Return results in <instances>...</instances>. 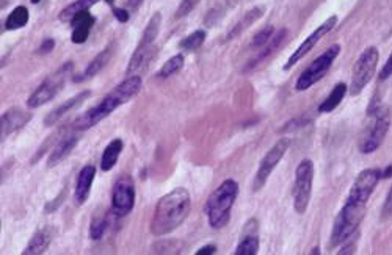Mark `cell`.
Wrapping results in <instances>:
<instances>
[{
    "instance_id": "cell-1",
    "label": "cell",
    "mask_w": 392,
    "mask_h": 255,
    "mask_svg": "<svg viewBox=\"0 0 392 255\" xmlns=\"http://www.w3.org/2000/svg\"><path fill=\"white\" fill-rule=\"evenodd\" d=\"M190 210H192L190 193L182 186L174 188L173 191L158 199L154 215L151 218V234L163 236L174 232L187 220Z\"/></svg>"
},
{
    "instance_id": "cell-2",
    "label": "cell",
    "mask_w": 392,
    "mask_h": 255,
    "mask_svg": "<svg viewBox=\"0 0 392 255\" xmlns=\"http://www.w3.org/2000/svg\"><path fill=\"white\" fill-rule=\"evenodd\" d=\"M143 80L140 76H131L127 77L126 80H122L118 87H116L112 93H108L99 104L95 105L93 108L85 112L76 119L74 129L79 132H85L91 129L101 123V121L110 116L116 108H120L121 105L127 104L129 100L133 99L142 89Z\"/></svg>"
},
{
    "instance_id": "cell-3",
    "label": "cell",
    "mask_w": 392,
    "mask_h": 255,
    "mask_svg": "<svg viewBox=\"0 0 392 255\" xmlns=\"http://www.w3.org/2000/svg\"><path fill=\"white\" fill-rule=\"evenodd\" d=\"M238 194V185L236 180L228 179L213 191L204 205L211 227L223 229L231 220V211Z\"/></svg>"
},
{
    "instance_id": "cell-4",
    "label": "cell",
    "mask_w": 392,
    "mask_h": 255,
    "mask_svg": "<svg viewBox=\"0 0 392 255\" xmlns=\"http://www.w3.org/2000/svg\"><path fill=\"white\" fill-rule=\"evenodd\" d=\"M366 207H367V204L347 199L344 207L341 209L339 215L336 216V220H334L333 232L328 241L329 249H334L339 245H344L345 240L353 236V234L358 230L361 221L364 220Z\"/></svg>"
},
{
    "instance_id": "cell-5",
    "label": "cell",
    "mask_w": 392,
    "mask_h": 255,
    "mask_svg": "<svg viewBox=\"0 0 392 255\" xmlns=\"http://www.w3.org/2000/svg\"><path fill=\"white\" fill-rule=\"evenodd\" d=\"M161 26H162V15L154 13V16L151 17L148 26L145 28L142 39H140L131 62L127 64L126 76H132L133 72H137L140 68H143L145 64L149 63V60L152 58V55H154V42L157 39L158 32H161Z\"/></svg>"
},
{
    "instance_id": "cell-6",
    "label": "cell",
    "mask_w": 392,
    "mask_h": 255,
    "mask_svg": "<svg viewBox=\"0 0 392 255\" xmlns=\"http://www.w3.org/2000/svg\"><path fill=\"white\" fill-rule=\"evenodd\" d=\"M372 114V124L369 127V130L366 132V135L361 139L359 150L361 154H372L375 152L379 144L383 143V139L388 133L391 127V113L389 108L386 105H378L373 108Z\"/></svg>"
},
{
    "instance_id": "cell-7",
    "label": "cell",
    "mask_w": 392,
    "mask_h": 255,
    "mask_svg": "<svg viewBox=\"0 0 392 255\" xmlns=\"http://www.w3.org/2000/svg\"><path fill=\"white\" fill-rule=\"evenodd\" d=\"M72 69V63L68 62L57 69L54 74L49 76L44 82H42L38 88H36L32 96L28 97L27 105L28 108H40L41 105H46L47 102H51L55 96H57L61 88L65 87L66 77Z\"/></svg>"
},
{
    "instance_id": "cell-8",
    "label": "cell",
    "mask_w": 392,
    "mask_h": 255,
    "mask_svg": "<svg viewBox=\"0 0 392 255\" xmlns=\"http://www.w3.org/2000/svg\"><path fill=\"white\" fill-rule=\"evenodd\" d=\"M312 182H314V163L311 160H303L297 166L295 182H293V209L297 213L303 215L308 210L311 194H312Z\"/></svg>"
},
{
    "instance_id": "cell-9",
    "label": "cell",
    "mask_w": 392,
    "mask_h": 255,
    "mask_svg": "<svg viewBox=\"0 0 392 255\" xmlns=\"http://www.w3.org/2000/svg\"><path fill=\"white\" fill-rule=\"evenodd\" d=\"M341 53V46L334 44L329 49H327L320 57H317L314 62H312L308 68H306L302 76L298 77V80L295 83L297 91H306L309 89L312 85L317 83L318 80H322L325 74L332 68V64L338 55Z\"/></svg>"
},
{
    "instance_id": "cell-10",
    "label": "cell",
    "mask_w": 392,
    "mask_h": 255,
    "mask_svg": "<svg viewBox=\"0 0 392 255\" xmlns=\"http://www.w3.org/2000/svg\"><path fill=\"white\" fill-rule=\"evenodd\" d=\"M378 57L379 55L377 47H367L366 51L361 53L357 64H354L353 68V77L350 85L352 96H359L367 85L370 83L372 77L375 76Z\"/></svg>"
},
{
    "instance_id": "cell-11",
    "label": "cell",
    "mask_w": 392,
    "mask_h": 255,
    "mask_svg": "<svg viewBox=\"0 0 392 255\" xmlns=\"http://www.w3.org/2000/svg\"><path fill=\"white\" fill-rule=\"evenodd\" d=\"M289 146H291L289 138H281L264 155V159H262L259 163V169H257V173L254 175V182H253L254 191H259L261 188L267 184V180L273 173V169L278 166V163L284 159L286 152L289 150Z\"/></svg>"
},
{
    "instance_id": "cell-12",
    "label": "cell",
    "mask_w": 392,
    "mask_h": 255,
    "mask_svg": "<svg viewBox=\"0 0 392 255\" xmlns=\"http://www.w3.org/2000/svg\"><path fill=\"white\" fill-rule=\"evenodd\" d=\"M136 207V184L131 175H121L115 182L112 191V211L121 218L131 213Z\"/></svg>"
},
{
    "instance_id": "cell-13",
    "label": "cell",
    "mask_w": 392,
    "mask_h": 255,
    "mask_svg": "<svg viewBox=\"0 0 392 255\" xmlns=\"http://www.w3.org/2000/svg\"><path fill=\"white\" fill-rule=\"evenodd\" d=\"M336 24H338V16H332L329 19L325 21L322 26H318L314 32H312L308 38H306L302 44L298 46L297 51H293L292 55L287 60V63L284 64V71H289L292 69V66H295L300 60H302L304 55H308V53L312 51L317 46V42L320 41L323 36H327L332 30L336 27Z\"/></svg>"
},
{
    "instance_id": "cell-14",
    "label": "cell",
    "mask_w": 392,
    "mask_h": 255,
    "mask_svg": "<svg viewBox=\"0 0 392 255\" xmlns=\"http://www.w3.org/2000/svg\"><path fill=\"white\" fill-rule=\"evenodd\" d=\"M379 179H382V175H379V171H377V169H364V171H361L358 174L357 180L353 182V185L350 188V194H348L347 199L367 204L372 196V193L375 191Z\"/></svg>"
},
{
    "instance_id": "cell-15",
    "label": "cell",
    "mask_w": 392,
    "mask_h": 255,
    "mask_svg": "<svg viewBox=\"0 0 392 255\" xmlns=\"http://www.w3.org/2000/svg\"><path fill=\"white\" fill-rule=\"evenodd\" d=\"M32 119V114L26 113L21 108H10V110L5 112L0 118V137L3 139H7L11 133H15L17 130H21L24 125L30 123Z\"/></svg>"
},
{
    "instance_id": "cell-16",
    "label": "cell",
    "mask_w": 392,
    "mask_h": 255,
    "mask_svg": "<svg viewBox=\"0 0 392 255\" xmlns=\"http://www.w3.org/2000/svg\"><path fill=\"white\" fill-rule=\"evenodd\" d=\"M95 22H96L95 16L91 15L90 11H82V13L76 15L71 19V26H72L71 41L74 42V44H83V42L88 39Z\"/></svg>"
},
{
    "instance_id": "cell-17",
    "label": "cell",
    "mask_w": 392,
    "mask_h": 255,
    "mask_svg": "<svg viewBox=\"0 0 392 255\" xmlns=\"http://www.w3.org/2000/svg\"><path fill=\"white\" fill-rule=\"evenodd\" d=\"M96 177V166L95 165H87L81 169V173L77 175L76 182V191H74V199L77 205H83L87 202L91 193V186Z\"/></svg>"
},
{
    "instance_id": "cell-18",
    "label": "cell",
    "mask_w": 392,
    "mask_h": 255,
    "mask_svg": "<svg viewBox=\"0 0 392 255\" xmlns=\"http://www.w3.org/2000/svg\"><path fill=\"white\" fill-rule=\"evenodd\" d=\"M259 252V236H257V221L251 220L245 226L242 240L238 243L234 254L236 255H256Z\"/></svg>"
},
{
    "instance_id": "cell-19",
    "label": "cell",
    "mask_w": 392,
    "mask_h": 255,
    "mask_svg": "<svg viewBox=\"0 0 392 255\" xmlns=\"http://www.w3.org/2000/svg\"><path fill=\"white\" fill-rule=\"evenodd\" d=\"M54 229L51 226L42 227L41 230H38L33 236L32 240L28 241V245L24 249L22 254L24 255H41L47 251V247L51 246V243L54 240Z\"/></svg>"
},
{
    "instance_id": "cell-20",
    "label": "cell",
    "mask_w": 392,
    "mask_h": 255,
    "mask_svg": "<svg viewBox=\"0 0 392 255\" xmlns=\"http://www.w3.org/2000/svg\"><path fill=\"white\" fill-rule=\"evenodd\" d=\"M286 36H287V30H286V28H281L277 35H273L272 39L268 41L264 47H262V51H261L259 53H257V55L247 64V68H245V71L254 69V68H257V66H259L261 63H264L266 60L270 58V57L273 55V53L277 52V49L281 47V44H283L284 39H286Z\"/></svg>"
},
{
    "instance_id": "cell-21",
    "label": "cell",
    "mask_w": 392,
    "mask_h": 255,
    "mask_svg": "<svg viewBox=\"0 0 392 255\" xmlns=\"http://www.w3.org/2000/svg\"><path fill=\"white\" fill-rule=\"evenodd\" d=\"M79 139L81 138L77 135H70L61 139V141L52 149L51 155H49L47 168H55L57 165H60V163L63 161L72 150H74V148L79 144Z\"/></svg>"
},
{
    "instance_id": "cell-22",
    "label": "cell",
    "mask_w": 392,
    "mask_h": 255,
    "mask_svg": "<svg viewBox=\"0 0 392 255\" xmlns=\"http://www.w3.org/2000/svg\"><path fill=\"white\" fill-rule=\"evenodd\" d=\"M90 96H91V91H82V93H79L77 96L71 97L70 100H66L65 104H61L58 108H55L54 112L47 114L46 119H44V125L52 127L55 123H58V121L63 118L66 113H70L72 108H76L77 105H81L83 100H87Z\"/></svg>"
},
{
    "instance_id": "cell-23",
    "label": "cell",
    "mask_w": 392,
    "mask_h": 255,
    "mask_svg": "<svg viewBox=\"0 0 392 255\" xmlns=\"http://www.w3.org/2000/svg\"><path fill=\"white\" fill-rule=\"evenodd\" d=\"M112 53H113V44H110V46L104 49L101 53H97V55L93 60H91L90 64L87 66V68H85V71L82 72L81 76L74 77V82L82 83L85 80H88V78H93L97 74V72H101L104 66L108 63V60H110V57H112Z\"/></svg>"
},
{
    "instance_id": "cell-24",
    "label": "cell",
    "mask_w": 392,
    "mask_h": 255,
    "mask_svg": "<svg viewBox=\"0 0 392 255\" xmlns=\"http://www.w3.org/2000/svg\"><path fill=\"white\" fill-rule=\"evenodd\" d=\"M122 149H124V143H122V139L120 138H115L107 144V148L104 149L101 157V169L104 173L112 171V169L116 166Z\"/></svg>"
},
{
    "instance_id": "cell-25",
    "label": "cell",
    "mask_w": 392,
    "mask_h": 255,
    "mask_svg": "<svg viewBox=\"0 0 392 255\" xmlns=\"http://www.w3.org/2000/svg\"><path fill=\"white\" fill-rule=\"evenodd\" d=\"M113 218H118L113 213V211H110V213H106V215H101V216H96L95 220L91 221V226H90V238L95 241L102 240V236L108 232L110 227H112Z\"/></svg>"
},
{
    "instance_id": "cell-26",
    "label": "cell",
    "mask_w": 392,
    "mask_h": 255,
    "mask_svg": "<svg viewBox=\"0 0 392 255\" xmlns=\"http://www.w3.org/2000/svg\"><path fill=\"white\" fill-rule=\"evenodd\" d=\"M347 85L345 83H338L333 88L329 96L325 99L320 105H318V113H332L341 105V102L344 100V97L347 94Z\"/></svg>"
},
{
    "instance_id": "cell-27",
    "label": "cell",
    "mask_w": 392,
    "mask_h": 255,
    "mask_svg": "<svg viewBox=\"0 0 392 255\" xmlns=\"http://www.w3.org/2000/svg\"><path fill=\"white\" fill-rule=\"evenodd\" d=\"M97 2H99V0H76V2H72L68 7L60 11L58 19L61 22H71V19L76 15L82 13V11H88Z\"/></svg>"
},
{
    "instance_id": "cell-28",
    "label": "cell",
    "mask_w": 392,
    "mask_h": 255,
    "mask_svg": "<svg viewBox=\"0 0 392 255\" xmlns=\"http://www.w3.org/2000/svg\"><path fill=\"white\" fill-rule=\"evenodd\" d=\"M30 19V13L26 7H16L11 13L8 15L7 21H5V30L8 32H13V30H19L24 28L28 24Z\"/></svg>"
},
{
    "instance_id": "cell-29",
    "label": "cell",
    "mask_w": 392,
    "mask_h": 255,
    "mask_svg": "<svg viewBox=\"0 0 392 255\" xmlns=\"http://www.w3.org/2000/svg\"><path fill=\"white\" fill-rule=\"evenodd\" d=\"M262 16V8H253V10H250L247 15L243 16V19L238 21L236 24V27L231 30V32L228 33V38L226 39H234L236 36H238L240 33H243L245 30H247L250 26H253V24L259 19V17Z\"/></svg>"
},
{
    "instance_id": "cell-30",
    "label": "cell",
    "mask_w": 392,
    "mask_h": 255,
    "mask_svg": "<svg viewBox=\"0 0 392 255\" xmlns=\"http://www.w3.org/2000/svg\"><path fill=\"white\" fill-rule=\"evenodd\" d=\"M183 55H174V57H171L167 63H165L161 69H158L157 72V78H168L171 76H174L179 72L182 68H183Z\"/></svg>"
},
{
    "instance_id": "cell-31",
    "label": "cell",
    "mask_w": 392,
    "mask_h": 255,
    "mask_svg": "<svg viewBox=\"0 0 392 255\" xmlns=\"http://www.w3.org/2000/svg\"><path fill=\"white\" fill-rule=\"evenodd\" d=\"M206 41V32L204 30H196L192 35H188L179 42V47L183 51H196L204 44Z\"/></svg>"
},
{
    "instance_id": "cell-32",
    "label": "cell",
    "mask_w": 392,
    "mask_h": 255,
    "mask_svg": "<svg viewBox=\"0 0 392 255\" xmlns=\"http://www.w3.org/2000/svg\"><path fill=\"white\" fill-rule=\"evenodd\" d=\"M273 32H275V28L272 26H267L266 28H262L259 33H257L253 41H251V44H250V49H262L264 47L268 41L272 39V36H273Z\"/></svg>"
},
{
    "instance_id": "cell-33",
    "label": "cell",
    "mask_w": 392,
    "mask_h": 255,
    "mask_svg": "<svg viewBox=\"0 0 392 255\" xmlns=\"http://www.w3.org/2000/svg\"><path fill=\"white\" fill-rule=\"evenodd\" d=\"M198 3L199 0H182L176 11V19H181V17H186L188 13H192Z\"/></svg>"
},
{
    "instance_id": "cell-34",
    "label": "cell",
    "mask_w": 392,
    "mask_h": 255,
    "mask_svg": "<svg viewBox=\"0 0 392 255\" xmlns=\"http://www.w3.org/2000/svg\"><path fill=\"white\" fill-rule=\"evenodd\" d=\"M55 49V39L54 38H46L41 42V46L38 47V53L41 55H46V53H51Z\"/></svg>"
},
{
    "instance_id": "cell-35",
    "label": "cell",
    "mask_w": 392,
    "mask_h": 255,
    "mask_svg": "<svg viewBox=\"0 0 392 255\" xmlns=\"http://www.w3.org/2000/svg\"><path fill=\"white\" fill-rule=\"evenodd\" d=\"M382 213H383V220H386V218H389L392 215V186L388 193V196H386Z\"/></svg>"
},
{
    "instance_id": "cell-36",
    "label": "cell",
    "mask_w": 392,
    "mask_h": 255,
    "mask_svg": "<svg viewBox=\"0 0 392 255\" xmlns=\"http://www.w3.org/2000/svg\"><path fill=\"white\" fill-rule=\"evenodd\" d=\"M392 76V53L388 58V62L384 63V66L379 71V80H386V78H389Z\"/></svg>"
},
{
    "instance_id": "cell-37",
    "label": "cell",
    "mask_w": 392,
    "mask_h": 255,
    "mask_svg": "<svg viewBox=\"0 0 392 255\" xmlns=\"http://www.w3.org/2000/svg\"><path fill=\"white\" fill-rule=\"evenodd\" d=\"M113 16L118 19L120 22H127L129 17H131V13H129V10L126 8H113Z\"/></svg>"
},
{
    "instance_id": "cell-38",
    "label": "cell",
    "mask_w": 392,
    "mask_h": 255,
    "mask_svg": "<svg viewBox=\"0 0 392 255\" xmlns=\"http://www.w3.org/2000/svg\"><path fill=\"white\" fill-rule=\"evenodd\" d=\"M215 252H217V247L213 246V245H209V246L199 247L198 251H196V255H212V254H215Z\"/></svg>"
},
{
    "instance_id": "cell-39",
    "label": "cell",
    "mask_w": 392,
    "mask_h": 255,
    "mask_svg": "<svg viewBox=\"0 0 392 255\" xmlns=\"http://www.w3.org/2000/svg\"><path fill=\"white\" fill-rule=\"evenodd\" d=\"M379 175H382V179H391L392 177V165L386 166L383 171L379 173Z\"/></svg>"
},
{
    "instance_id": "cell-40",
    "label": "cell",
    "mask_w": 392,
    "mask_h": 255,
    "mask_svg": "<svg viewBox=\"0 0 392 255\" xmlns=\"http://www.w3.org/2000/svg\"><path fill=\"white\" fill-rule=\"evenodd\" d=\"M143 0H127V5H129V8H137L140 3H142Z\"/></svg>"
},
{
    "instance_id": "cell-41",
    "label": "cell",
    "mask_w": 392,
    "mask_h": 255,
    "mask_svg": "<svg viewBox=\"0 0 392 255\" xmlns=\"http://www.w3.org/2000/svg\"><path fill=\"white\" fill-rule=\"evenodd\" d=\"M309 254H320V249H318V247H314Z\"/></svg>"
},
{
    "instance_id": "cell-42",
    "label": "cell",
    "mask_w": 392,
    "mask_h": 255,
    "mask_svg": "<svg viewBox=\"0 0 392 255\" xmlns=\"http://www.w3.org/2000/svg\"><path fill=\"white\" fill-rule=\"evenodd\" d=\"M106 2H107L108 5H113V2H115V0H106Z\"/></svg>"
},
{
    "instance_id": "cell-43",
    "label": "cell",
    "mask_w": 392,
    "mask_h": 255,
    "mask_svg": "<svg viewBox=\"0 0 392 255\" xmlns=\"http://www.w3.org/2000/svg\"><path fill=\"white\" fill-rule=\"evenodd\" d=\"M40 2H41V0H32V3H33V5H36V3H40Z\"/></svg>"
}]
</instances>
